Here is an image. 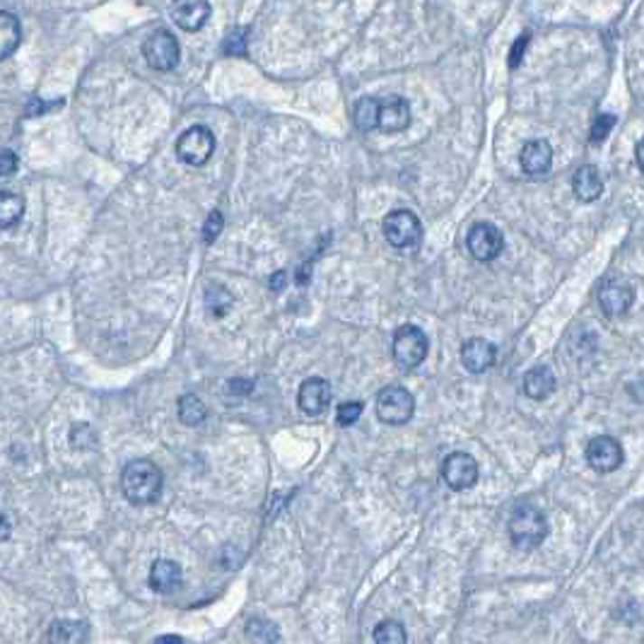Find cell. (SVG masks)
<instances>
[{
  "label": "cell",
  "instance_id": "cb8c5ba5",
  "mask_svg": "<svg viewBox=\"0 0 644 644\" xmlns=\"http://www.w3.org/2000/svg\"><path fill=\"white\" fill-rule=\"evenodd\" d=\"M208 417V408L205 403L198 398L196 394H186L179 398V420L189 427H196Z\"/></svg>",
  "mask_w": 644,
  "mask_h": 644
},
{
  "label": "cell",
  "instance_id": "44dd1931",
  "mask_svg": "<svg viewBox=\"0 0 644 644\" xmlns=\"http://www.w3.org/2000/svg\"><path fill=\"white\" fill-rule=\"evenodd\" d=\"M88 625L80 621H56L49 630V644H85Z\"/></svg>",
  "mask_w": 644,
  "mask_h": 644
},
{
  "label": "cell",
  "instance_id": "7a4b0ae2",
  "mask_svg": "<svg viewBox=\"0 0 644 644\" xmlns=\"http://www.w3.org/2000/svg\"><path fill=\"white\" fill-rule=\"evenodd\" d=\"M548 536V519L536 507H519L509 519V538L517 548L534 550Z\"/></svg>",
  "mask_w": 644,
  "mask_h": 644
},
{
  "label": "cell",
  "instance_id": "30bf717a",
  "mask_svg": "<svg viewBox=\"0 0 644 644\" xmlns=\"http://www.w3.org/2000/svg\"><path fill=\"white\" fill-rule=\"evenodd\" d=\"M625 454H622L621 442L615 437H608V434H601V437H593L589 444H586V462L592 466L593 471L599 473H611L622 463Z\"/></svg>",
  "mask_w": 644,
  "mask_h": 644
},
{
  "label": "cell",
  "instance_id": "1f68e13d",
  "mask_svg": "<svg viewBox=\"0 0 644 644\" xmlns=\"http://www.w3.org/2000/svg\"><path fill=\"white\" fill-rule=\"evenodd\" d=\"M247 34H249L247 27L232 32L228 42H225V53H229V56H244V53H247Z\"/></svg>",
  "mask_w": 644,
  "mask_h": 644
},
{
  "label": "cell",
  "instance_id": "7402d4cb",
  "mask_svg": "<svg viewBox=\"0 0 644 644\" xmlns=\"http://www.w3.org/2000/svg\"><path fill=\"white\" fill-rule=\"evenodd\" d=\"M24 215V198L13 191H0V229L15 228Z\"/></svg>",
  "mask_w": 644,
  "mask_h": 644
},
{
  "label": "cell",
  "instance_id": "603a6c76",
  "mask_svg": "<svg viewBox=\"0 0 644 644\" xmlns=\"http://www.w3.org/2000/svg\"><path fill=\"white\" fill-rule=\"evenodd\" d=\"M352 118H355V126L359 131H374L379 128V99L374 97H362L358 104H355V111H352Z\"/></svg>",
  "mask_w": 644,
  "mask_h": 644
},
{
  "label": "cell",
  "instance_id": "7c38bea8",
  "mask_svg": "<svg viewBox=\"0 0 644 644\" xmlns=\"http://www.w3.org/2000/svg\"><path fill=\"white\" fill-rule=\"evenodd\" d=\"M297 403H300L302 413L322 415L323 410L331 406V384L322 377H309V379L302 381Z\"/></svg>",
  "mask_w": 644,
  "mask_h": 644
},
{
  "label": "cell",
  "instance_id": "52a82bcc",
  "mask_svg": "<svg viewBox=\"0 0 644 644\" xmlns=\"http://www.w3.org/2000/svg\"><path fill=\"white\" fill-rule=\"evenodd\" d=\"M179 42L169 30H154L143 44V56H145L147 66L160 73H169L174 70L179 63Z\"/></svg>",
  "mask_w": 644,
  "mask_h": 644
},
{
  "label": "cell",
  "instance_id": "4dcf8cb0",
  "mask_svg": "<svg viewBox=\"0 0 644 644\" xmlns=\"http://www.w3.org/2000/svg\"><path fill=\"white\" fill-rule=\"evenodd\" d=\"M528 44H531V34H519L517 37V42L512 44V49H509V56H507V66L512 68V70H517V68L521 66V61H524V53H527Z\"/></svg>",
  "mask_w": 644,
  "mask_h": 644
},
{
  "label": "cell",
  "instance_id": "277c9868",
  "mask_svg": "<svg viewBox=\"0 0 644 644\" xmlns=\"http://www.w3.org/2000/svg\"><path fill=\"white\" fill-rule=\"evenodd\" d=\"M215 153V135L208 126H191L176 140V157L189 167H203Z\"/></svg>",
  "mask_w": 644,
  "mask_h": 644
},
{
  "label": "cell",
  "instance_id": "8d00e7d4",
  "mask_svg": "<svg viewBox=\"0 0 644 644\" xmlns=\"http://www.w3.org/2000/svg\"><path fill=\"white\" fill-rule=\"evenodd\" d=\"M229 388H232V391H237V394H249V391H251V381H242V379H237V381H232V384H229Z\"/></svg>",
  "mask_w": 644,
  "mask_h": 644
},
{
  "label": "cell",
  "instance_id": "4fadbf2b",
  "mask_svg": "<svg viewBox=\"0 0 644 644\" xmlns=\"http://www.w3.org/2000/svg\"><path fill=\"white\" fill-rule=\"evenodd\" d=\"M172 17H174L176 27H182L183 32L203 30L210 17V3L208 0H174Z\"/></svg>",
  "mask_w": 644,
  "mask_h": 644
},
{
  "label": "cell",
  "instance_id": "836d02e7",
  "mask_svg": "<svg viewBox=\"0 0 644 644\" xmlns=\"http://www.w3.org/2000/svg\"><path fill=\"white\" fill-rule=\"evenodd\" d=\"M17 154L13 150H0V176H10L17 172Z\"/></svg>",
  "mask_w": 644,
  "mask_h": 644
},
{
  "label": "cell",
  "instance_id": "ba28073f",
  "mask_svg": "<svg viewBox=\"0 0 644 644\" xmlns=\"http://www.w3.org/2000/svg\"><path fill=\"white\" fill-rule=\"evenodd\" d=\"M466 244H469L471 257L485 264V261H495V258L502 254V249H505V237H502V232H499L495 225H490V222H476V225L469 229Z\"/></svg>",
  "mask_w": 644,
  "mask_h": 644
},
{
  "label": "cell",
  "instance_id": "5bb4252c",
  "mask_svg": "<svg viewBox=\"0 0 644 644\" xmlns=\"http://www.w3.org/2000/svg\"><path fill=\"white\" fill-rule=\"evenodd\" d=\"M498 359V348L485 338H471L462 348V362L471 374L488 372Z\"/></svg>",
  "mask_w": 644,
  "mask_h": 644
},
{
  "label": "cell",
  "instance_id": "9a60e30c",
  "mask_svg": "<svg viewBox=\"0 0 644 644\" xmlns=\"http://www.w3.org/2000/svg\"><path fill=\"white\" fill-rule=\"evenodd\" d=\"M410 104L403 97H388L379 102V128L384 133H401L410 126Z\"/></svg>",
  "mask_w": 644,
  "mask_h": 644
},
{
  "label": "cell",
  "instance_id": "484cf974",
  "mask_svg": "<svg viewBox=\"0 0 644 644\" xmlns=\"http://www.w3.org/2000/svg\"><path fill=\"white\" fill-rule=\"evenodd\" d=\"M247 637L254 644H275L280 639V630L275 622L264 621V618H254L247 625Z\"/></svg>",
  "mask_w": 644,
  "mask_h": 644
},
{
  "label": "cell",
  "instance_id": "ac0fdd59",
  "mask_svg": "<svg viewBox=\"0 0 644 644\" xmlns=\"http://www.w3.org/2000/svg\"><path fill=\"white\" fill-rule=\"evenodd\" d=\"M572 189H574L579 201H584V203L599 201L601 193H603V179H601L599 169L593 167V164L579 167L574 179H572Z\"/></svg>",
  "mask_w": 644,
  "mask_h": 644
},
{
  "label": "cell",
  "instance_id": "e0dca14e",
  "mask_svg": "<svg viewBox=\"0 0 644 644\" xmlns=\"http://www.w3.org/2000/svg\"><path fill=\"white\" fill-rule=\"evenodd\" d=\"M183 582L182 567L174 560H154L150 567V586L157 593H169L179 589Z\"/></svg>",
  "mask_w": 644,
  "mask_h": 644
},
{
  "label": "cell",
  "instance_id": "83f0119b",
  "mask_svg": "<svg viewBox=\"0 0 644 644\" xmlns=\"http://www.w3.org/2000/svg\"><path fill=\"white\" fill-rule=\"evenodd\" d=\"M95 442H97V434L88 423L73 425V430H70V444H73V447L92 449L95 447Z\"/></svg>",
  "mask_w": 644,
  "mask_h": 644
},
{
  "label": "cell",
  "instance_id": "f546056e",
  "mask_svg": "<svg viewBox=\"0 0 644 644\" xmlns=\"http://www.w3.org/2000/svg\"><path fill=\"white\" fill-rule=\"evenodd\" d=\"M615 126V117H611V114H599L596 117V121H593L592 126V143L593 145H599V143H603V140L608 138V133L613 131Z\"/></svg>",
  "mask_w": 644,
  "mask_h": 644
},
{
  "label": "cell",
  "instance_id": "2e32d148",
  "mask_svg": "<svg viewBox=\"0 0 644 644\" xmlns=\"http://www.w3.org/2000/svg\"><path fill=\"white\" fill-rule=\"evenodd\" d=\"M521 169L528 176L546 174L553 164V147L548 145V140H528L527 145L521 147L519 154Z\"/></svg>",
  "mask_w": 644,
  "mask_h": 644
},
{
  "label": "cell",
  "instance_id": "f35d334b",
  "mask_svg": "<svg viewBox=\"0 0 644 644\" xmlns=\"http://www.w3.org/2000/svg\"><path fill=\"white\" fill-rule=\"evenodd\" d=\"M154 644H183V639L179 635H162L154 639Z\"/></svg>",
  "mask_w": 644,
  "mask_h": 644
},
{
  "label": "cell",
  "instance_id": "f1b7e54d",
  "mask_svg": "<svg viewBox=\"0 0 644 644\" xmlns=\"http://www.w3.org/2000/svg\"><path fill=\"white\" fill-rule=\"evenodd\" d=\"M359 415H362V403L359 401H345L341 403L336 410V420L341 427H350V425H355L359 420Z\"/></svg>",
  "mask_w": 644,
  "mask_h": 644
},
{
  "label": "cell",
  "instance_id": "5b68a950",
  "mask_svg": "<svg viewBox=\"0 0 644 644\" xmlns=\"http://www.w3.org/2000/svg\"><path fill=\"white\" fill-rule=\"evenodd\" d=\"M427 350H430V341L425 336V331L413 326V323H406L394 333L391 352H394L396 365L403 367V369H413V367L423 365Z\"/></svg>",
  "mask_w": 644,
  "mask_h": 644
},
{
  "label": "cell",
  "instance_id": "74e56055",
  "mask_svg": "<svg viewBox=\"0 0 644 644\" xmlns=\"http://www.w3.org/2000/svg\"><path fill=\"white\" fill-rule=\"evenodd\" d=\"M635 160H637V167H639V172L644 174V138L637 143L635 147Z\"/></svg>",
  "mask_w": 644,
  "mask_h": 644
},
{
  "label": "cell",
  "instance_id": "8fae6325",
  "mask_svg": "<svg viewBox=\"0 0 644 644\" xmlns=\"http://www.w3.org/2000/svg\"><path fill=\"white\" fill-rule=\"evenodd\" d=\"M635 302V290L630 283L621 278L606 280L599 290V304L606 316H621L625 314Z\"/></svg>",
  "mask_w": 644,
  "mask_h": 644
},
{
  "label": "cell",
  "instance_id": "e575fe53",
  "mask_svg": "<svg viewBox=\"0 0 644 644\" xmlns=\"http://www.w3.org/2000/svg\"><path fill=\"white\" fill-rule=\"evenodd\" d=\"M285 280H287V273L285 271H278L275 275L271 278V290H275V293H280L283 287H285Z\"/></svg>",
  "mask_w": 644,
  "mask_h": 644
},
{
  "label": "cell",
  "instance_id": "9c48e42d",
  "mask_svg": "<svg viewBox=\"0 0 644 644\" xmlns=\"http://www.w3.org/2000/svg\"><path fill=\"white\" fill-rule=\"evenodd\" d=\"M442 478L452 490H469L478 483V462L466 452H454L442 463Z\"/></svg>",
  "mask_w": 644,
  "mask_h": 644
},
{
  "label": "cell",
  "instance_id": "8992f818",
  "mask_svg": "<svg viewBox=\"0 0 644 644\" xmlns=\"http://www.w3.org/2000/svg\"><path fill=\"white\" fill-rule=\"evenodd\" d=\"M415 413V398L406 387H387L377 396V415L387 425H406Z\"/></svg>",
  "mask_w": 644,
  "mask_h": 644
},
{
  "label": "cell",
  "instance_id": "6da1fadb",
  "mask_svg": "<svg viewBox=\"0 0 644 644\" xmlns=\"http://www.w3.org/2000/svg\"><path fill=\"white\" fill-rule=\"evenodd\" d=\"M162 471L150 459H135L121 473V492L131 505H153L162 492Z\"/></svg>",
  "mask_w": 644,
  "mask_h": 644
},
{
  "label": "cell",
  "instance_id": "d6986e66",
  "mask_svg": "<svg viewBox=\"0 0 644 644\" xmlns=\"http://www.w3.org/2000/svg\"><path fill=\"white\" fill-rule=\"evenodd\" d=\"M555 387H557L555 374L543 365L528 369L527 377H524V394H527L528 398H534V401L548 398V396L555 391Z\"/></svg>",
  "mask_w": 644,
  "mask_h": 644
},
{
  "label": "cell",
  "instance_id": "3957f363",
  "mask_svg": "<svg viewBox=\"0 0 644 644\" xmlns=\"http://www.w3.org/2000/svg\"><path fill=\"white\" fill-rule=\"evenodd\" d=\"M384 237L394 249L413 251L423 242V222L415 212L394 210L384 218Z\"/></svg>",
  "mask_w": 644,
  "mask_h": 644
},
{
  "label": "cell",
  "instance_id": "d590c367",
  "mask_svg": "<svg viewBox=\"0 0 644 644\" xmlns=\"http://www.w3.org/2000/svg\"><path fill=\"white\" fill-rule=\"evenodd\" d=\"M10 531H13V527H10V519L5 517V514L0 512V541H5L10 536Z\"/></svg>",
  "mask_w": 644,
  "mask_h": 644
},
{
  "label": "cell",
  "instance_id": "4316f807",
  "mask_svg": "<svg viewBox=\"0 0 644 644\" xmlns=\"http://www.w3.org/2000/svg\"><path fill=\"white\" fill-rule=\"evenodd\" d=\"M408 635L401 622L396 621H381L374 628V644H406Z\"/></svg>",
  "mask_w": 644,
  "mask_h": 644
},
{
  "label": "cell",
  "instance_id": "d6a6232c",
  "mask_svg": "<svg viewBox=\"0 0 644 644\" xmlns=\"http://www.w3.org/2000/svg\"><path fill=\"white\" fill-rule=\"evenodd\" d=\"M222 225H225V220H222L220 210H212L210 215H208V220H205V225H203V242L205 244L215 242V239L220 237Z\"/></svg>",
  "mask_w": 644,
  "mask_h": 644
},
{
  "label": "cell",
  "instance_id": "ffe728a7",
  "mask_svg": "<svg viewBox=\"0 0 644 644\" xmlns=\"http://www.w3.org/2000/svg\"><path fill=\"white\" fill-rule=\"evenodd\" d=\"M23 44V24L13 13H0V61L10 59Z\"/></svg>",
  "mask_w": 644,
  "mask_h": 644
},
{
  "label": "cell",
  "instance_id": "d4e9b609",
  "mask_svg": "<svg viewBox=\"0 0 644 644\" xmlns=\"http://www.w3.org/2000/svg\"><path fill=\"white\" fill-rule=\"evenodd\" d=\"M232 304H235L232 294L222 285H210L205 290V307H208V312H210L215 319H222V316L228 314Z\"/></svg>",
  "mask_w": 644,
  "mask_h": 644
}]
</instances>
